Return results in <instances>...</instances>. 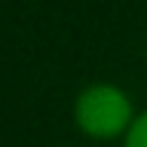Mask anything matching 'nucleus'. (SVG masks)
<instances>
[{
    "label": "nucleus",
    "instance_id": "f257e3e1",
    "mask_svg": "<svg viewBox=\"0 0 147 147\" xmlns=\"http://www.w3.org/2000/svg\"><path fill=\"white\" fill-rule=\"evenodd\" d=\"M135 117L138 113L132 107V98L113 83H92L74 101V119L80 132L98 141L126 138Z\"/></svg>",
    "mask_w": 147,
    "mask_h": 147
},
{
    "label": "nucleus",
    "instance_id": "f03ea898",
    "mask_svg": "<svg viewBox=\"0 0 147 147\" xmlns=\"http://www.w3.org/2000/svg\"><path fill=\"white\" fill-rule=\"evenodd\" d=\"M123 147H147V110H141L123 138Z\"/></svg>",
    "mask_w": 147,
    "mask_h": 147
}]
</instances>
